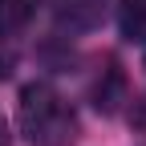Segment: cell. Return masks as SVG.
Listing matches in <instances>:
<instances>
[{"label": "cell", "mask_w": 146, "mask_h": 146, "mask_svg": "<svg viewBox=\"0 0 146 146\" xmlns=\"http://www.w3.org/2000/svg\"><path fill=\"white\" fill-rule=\"evenodd\" d=\"M21 134L29 138V146H73L77 142V114L73 106L45 81H33L21 89Z\"/></svg>", "instance_id": "obj_1"}, {"label": "cell", "mask_w": 146, "mask_h": 146, "mask_svg": "<svg viewBox=\"0 0 146 146\" xmlns=\"http://www.w3.org/2000/svg\"><path fill=\"white\" fill-rule=\"evenodd\" d=\"M122 33L126 41H146V0H122Z\"/></svg>", "instance_id": "obj_2"}, {"label": "cell", "mask_w": 146, "mask_h": 146, "mask_svg": "<svg viewBox=\"0 0 146 146\" xmlns=\"http://www.w3.org/2000/svg\"><path fill=\"white\" fill-rule=\"evenodd\" d=\"M0 146H8V126L0 122Z\"/></svg>", "instance_id": "obj_4"}, {"label": "cell", "mask_w": 146, "mask_h": 146, "mask_svg": "<svg viewBox=\"0 0 146 146\" xmlns=\"http://www.w3.org/2000/svg\"><path fill=\"white\" fill-rule=\"evenodd\" d=\"M36 8V0H0V33H16L29 25V16Z\"/></svg>", "instance_id": "obj_3"}]
</instances>
